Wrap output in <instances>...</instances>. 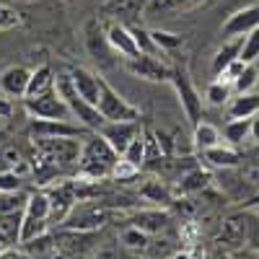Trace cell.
Listing matches in <instances>:
<instances>
[{
    "label": "cell",
    "instance_id": "obj_1",
    "mask_svg": "<svg viewBox=\"0 0 259 259\" xmlns=\"http://www.w3.org/2000/svg\"><path fill=\"white\" fill-rule=\"evenodd\" d=\"M117 153L112 150V145L106 143L99 133L89 135L85 143H80V158H78V177L80 179H104L112 174V166L117 163Z\"/></svg>",
    "mask_w": 259,
    "mask_h": 259
},
{
    "label": "cell",
    "instance_id": "obj_2",
    "mask_svg": "<svg viewBox=\"0 0 259 259\" xmlns=\"http://www.w3.org/2000/svg\"><path fill=\"white\" fill-rule=\"evenodd\" d=\"M117 215V210L106 200H78L60 226L70 231H99Z\"/></svg>",
    "mask_w": 259,
    "mask_h": 259
},
{
    "label": "cell",
    "instance_id": "obj_3",
    "mask_svg": "<svg viewBox=\"0 0 259 259\" xmlns=\"http://www.w3.org/2000/svg\"><path fill=\"white\" fill-rule=\"evenodd\" d=\"M55 91L62 96V101L68 104V109H70V114L73 117H78V122L85 127V130H101V124H104V117L99 114V109L94 104H89V101H83L78 94H75V89H73V83H70V75H57L55 78Z\"/></svg>",
    "mask_w": 259,
    "mask_h": 259
},
{
    "label": "cell",
    "instance_id": "obj_4",
    "mask_svg": "<svg viewBox=\"0 0 259 259\" xmlns=\"http://www.w3.org/2000/svg\"><path fill=\"white\" fill-rule=\"evenodd\" d=\"M96 109L104 117V122H138L140 109L133 106L127 99H122L104 78H99V101Z\"/></svg>",
    "mask_w": 259,
    "mask_h": 259
},
{
    "label": "cell",
    "instance_id": "obj_5",
    "mask_svg": "<svg viewBox=\"0 0 259 259\" xmlns=\"http://www.w3.org/2000/svg\"><path fill=\"white\" fill-rule=\"evenodd\" d=\"M24 109L31 119H70L73 117L68 104L62 101V96L55 89L34 99H24Z\"/></svg>",
    "mask_w": 259,
    "mask_h": 259
},
{
    "label": "cell",
    "instance_id": "obj_6",
    "mask_svg": "<svg viewBox=\"0 0 259 259\" xmlns=\"http://www.w3.org/2000/svg\"><path fill=\"white\" fill-rule=\"evenodd\" d=\"M50 197V223H62L68 218V212L78 202V184L75 182H57L47 189Z\"/></svg>",
    "mask_w": 259,
    "mask_h": 259
},
{
    "label": "cell",
    "instance_id": "obj_7",
    "mask_svg": "<svg viewBox=\"0 0 259 259\" xmlns=\"http://www.w3.org/2000/svg\"><path fill=\"white\" fill-rule=\"evenodd\" d=\"M171 83H174V89H177V96L182 101V109L187 114V119L192 124H197L202 119V96L197 94V89L192 85V80L187 78V73L182 70H171Z\"/></svg>",
    "mask_w": 259,
    "mask_h": 259
},
{
    "label": "cell",
    "instance_id": "obj_8",
    "mask_svg": "<svg viewBox=\"0 0 259 259\" xmlns=\"http://www.w3.org/2000/svg\"><path fill=\"white\" fill-rule=\"evenodd\" d=\"M249 239V223H246V215H228L221 223V231H218V246L228 254L244 249Z\"/></svg>",
    "mask_w": 259,
    "mask_h": 259
},
{
    "label": "cell",
    "instance_id": "obj_9",
    "mask_svg": "<svg viewBox=\"0 0 259 259\" xmlns=\"http://www.w3.org/2000/svg\"><path fill=\"white\" fill-rule=\"evenodd\" d=\"M99 239V231H70V228H62L60 233H55V244L62 254L68 256H83L89 254L96 246Z\"/></svg>",
    "mask_w": 259,
    "mask_h": 259
},
{
    "label": "cell",
    "instance_id": "obj_10",
    "mask_svg": "<svg viewBox=\"0 0 259 259\" xmlns=\"http://www.w3.org/2000/svg\"><path fill=\"white\" fill-rule=\"evenodd\" d=\"M127 70L138 75V78H145V80H168L171 78V68L158 60V55H138V57H130L127 60Z\"/></svg>",
    "mask_w": 259,
    "mask_h": 259
},
{
    "label": "cell",
    "instance_id": "obj_11",
    "mask_svg": "<svg viewBox=\"0 0 259 259\" xmlns=\"http://www.w3.org/2000/svg\"><path fill=\"white\" fill-rule=\"evenodd\" d=\"M96 133L112 145L117 156H122V150L130 145V140L140 135V124L138 122H104L101 130H96Z\"/></svg>",
    "mask_w": 259,
    "mask_h": 259
},
{
    "label": "cell",
    "instance_id": "obj_12",
    "mask_svg": "<svg viewBox=\"0 0 259 259\" xmlns=\"http://www.w3.org/2000/svg\"><path fill=\"white\" fill-rule=\"evenodd\" d=\"M104 36H106V41H109V47L117 50L124 60L140 55L135 39H133V31H130V26H124L122 21H112V24L104 29Z\"/></svg>",
    "mask_w": 259,
    "mask_h": 259
},
{
    "label": "cell",
    "instance_id": "obj_13",
    "mask_svg": "<svg viewBox=\"0 0 259 259\" xmlns=\"http://www.w3.org/2000/svg\"><path fill=\"white\" fill-rule=\"evenodd\" d=\"M31 135L39 138H80L83 130L70 124V119H34Z\"/></svg>",
    "mask_w": 259,
    "mask_h": 259
},
{
    "label": "cell",
    "instance_id": "obj_14",
    "mask_svg": "<svg viewBox=\"0 0 259 259\" xmlns=\"http://www.w3.org/2000/svg\"><path fill=\"white\" fill-rule=\"evenodd\" d=\"M259 26V6H249V8H241L236 11L223 26V34L231 39V36H246L249 31H254Z\"/></svg>",
    "mask_w": 259,
    "mask_h": 259
},
{
    "label": "cell",
    "instance_id": "obj_15",
    "mask_svg": "<svg viewBox=\"0 0 259 259\" xmlns=\"http://www.w3.org/2000/svg\"><path fill=\"white\" fill-rule=\"evenodd\" d=\"M68 75H70V83H73L75 94L83 101H89V104L96 106V101H99V78L91 70H85V68H73Z\"/></svg>",
    "mask_w": 259,
    "mask_h": 259
},
{
    "label": "cell",
    "instance_id": "obj_16",
    "mask_svg": "<svg viewBox=\"0 0 259 259\" xmlns=\"http://www.w3.org/2000/svg\"><path fill=\"white\" fill-rule=\"evenodd\" d=\"M127 223L130 226H138L140 231H145L150 236H156V233H163L168 228L171 218H168V212H163V210L156 207V210H140V212H135Z\"/></svg>",
    "mask_w": 259,
    "mask_h": 259
},
{
    "label": "cell",
    "instance_id": "obj_17",
    "mask_svg": "<svg viewBox=\"0 0 259 259\" xmlns=\"http://www.w3.org/2000/svg\"><path fill=\"white\" fill-rule=\"evenodd\" d=\"M29 70L26 68H8L3 75H0V89H3L6 96H13V99H21L26 96V85H29Z\"/></svg>",
    "mask_w": 259,
    "mask_h": 259
},
{
    "label": "cell",
    "instance_id": "obj_18",
    "mask_svg": "<svg viewBox=\"0 0 259 259\" xmlns=\"http://www.w3.org/2000/svg\"><path fill=\"white\" fill-rule=\"evenodd\" d=\"M210 184H212V177L207 174L205 168H200V166H194V168L184 171V174L179 177L177 192H179V194H200V192L210 189Z\"/></svg>",
    "mask_w": 259,
    "mask_h": 259
},
{
    "label": "cell",
    "instance_id": "obj_19",
    "mask_svg": "<svg viewBox=\"0 0 259 259\" xmlns=\"http://www.w3.org/2000/svg\"><path fill=\"white\" fill-rule=\"evenodd\" d=\"M202 156L215 168H236V166L241 163V153H239V150H236L233 145H223V143L202 150Z\"/></svg>",
    "mask_w": 259,
    "mask_h": 259
},
{
    "label": "cell",
    "instance_id": "obj_20",
    "mask_svg": "<svg viewBox=\"0 0 259 259\" xmlns=\"http://www.w3.org/2000/svg\"><path fill=\"white\" fill-rule=\"evenodd\" d=\"M254 114H259V91L236 94V99L228 106V117L231 119H251Z\"/></svg>",
    "mask_w": 259,
    "mask_h": 259
},
{
    "label": "cell",
    "instance_id": "obj_21",
    "mask_svg": "<svg viewBox=\"0 0 259 259\" xmlns=\"http://www.w3.org/2000/svg\"><path fill=\"white\" fill-rule=\"evenodd\" d=\"M55 89V75H52V68L50 65H41L36 68L31 75H29V85H26V99H34V96H41Z\"/></svg>",
    "mask_w": 259,
    "mask_h": 259
},
{
    "label": "cell",
    "instance_id": "obj_22",
    "mask_svg": "<svg viewBox=\"0 0 259 259\" xmlns=\"http://www.w3.org/2000/svg\"><path fill=\"white\" fill-rule=\"evenodd\" d=\"M241 41H244V36H231L226 45H223L218 52H215V57H212V73H215V75H218L223 68H228L233 60H239Z\"/></svg>",
    "mask_w": 259,
    "mask_h": 259
},
{
    "label": "cell",
    "instance_id": "obj_23",
    "mask_svg": "<svg viewBox=\"0 0 259 259\" xmlns=\"http://www.w3.org/2000/svg\"><path fill=\"white\" fill-rule=\"evenodd\" d=\"M140 197H145L148 202H153V205H171V202H174V194H171V189L161 179L145 182L140 187Z\"/></svg>",
    "mask_w": 259,
    "mask_h": 259
},
{
    "label": "cell",
    "instance_id": "obj_24",
    "mask_svg": "<svg viewBox=\"0 0 259 259\" xmlns=\"http://www.w3.org/2000/svg\"><path fill=\"white\" fill-rule=\"evenodd\" d=\"M192 140H194V148H197V150H207L212 145H221V133H218V127H212L210 122L200 119L197 124H194Z\"/></svg>",
    "mask_w": 259,
    "mask_h": 259
},
{
    "label": "cell",
    "instance_id": "obj_25",
    "mask_svg": "<svg viewBox=\"0 0 259 259\" xmlns=\"http://www.w3.org/2000/svg\"><path fill=\"white\" fill-rule=\"evenodd\" d=\"M85 47H89L91 55L96 57H106V47H109V41H106L99 21H89L85 24Z\"/></svg>",
    "mask_w": 259,
    "mask_h": 259
},
{
    "label": "cell",
    "instance_id": "obj_26",
    "mask_svg": "<svg viewBox=\"0 0 259 259\" xmlns=\"http://www.w3.org/2000/svg\"><path fill=\"white\" fill-rule=\"evenodd\" d=\"M21 249H24L26 254H31L34 259H45L47 254H52L57 249V244H55V236L47 231V233L36 236V239H31V241H24V244H21Z\"/></svg>",
    "mask_w": 259,
    "mask_h": 259
},
{
    "label": "cell",
    "instance_id": "obj_27",
    "mask_svg": "<svg viewBox=\"0 0 259 259\" xmlns=\"http://www.w3.org/2000/svg\"><path fill=\"white\" fill-rule=\"evenodd\" d=\"M119 241H122V246L130 249V251H148L150 233L140 231L138 226H127V228L119 233Z\"/></svg>",
    "mask_w": 259,
    "mask_h": 259
},
{
    "label": "cell",
    "instance_id": "obj_28",
    "mask_svg": "<svg viewBox=\"0 0 259 259\" xmlns=\"http://www.w3.org/2000/svg\"><path fill=\"white\" fill-rule=\"evenodd\" d=\"M24 215H29V218H39V221H50V197H47V192L29 194Z\"/></svg>",
    "mask_w": 259,
    "mask_h": 259
},
{
    "label": "cell",
    "instance_id": "obj_29",
    "mask_svg": "<svg viewBox=\"0 0 259 259\" xmlns=\"http://www.w3.org/2000/svg\"><path fill=\"white\" fill-rule=\"evenodd\" d=\"M21 221H24V212H3L0 215V233L6 236L8 244H18Z\"/></svg>",
    "mask_w": 259,
    "mask_h": 259
},
{
    "label": "cell",
    "instance_id": "obj_30",
    "mask_svg": "<svg viewBox=\"0 0 259 259\" xmlns=\"http://www.w3.org/2000/svg\"><path fill=\"white\" fill-rule=\"evenodd\" d=\"M47 231H50V221H39V218H29V215H24V221H21V233H18V244L31 241V239H36V236L47 233Z\"/></svg>",
    "mask_w": 259,
    "mask_h": 259
},
{
    "label": "cell",
    "instance_id": "obj_31",
    "mask_svg": "<svg viewBox=\"0 0 259 259\" xmlns=\"http://www.w3.org/2000/svg\"><path fill=\"white\" fill-rule=\"evenodd\" d=\"M249 127H251V119H231V122L223 127V138H226L231 145H241V143L249 138Z\"/></svg>",
    "mask_w": 259,
    "mask_h": 259
},
{
    "label": "cell",
    "instance_id": "obj_32",
    "mask_svg": "<svg viewBox=\"0 0 259 259\" xmlns=\"http://www.w3.org/2000/svg\"><path fill=\"white\" fill-rule=\"evenodd\" d=\"M122 158L127 163H133L135 168H140L145 163V138H143V130H140V135H135L133 140H130V145L122 150Z\"/></svg>",
    "mask_w": 259,
    "mask_h": 259
},
{
    "label": "cell",
    "instance_id": "obj_33",
    "mask_svg": "<svg viewBox=\"0 0 259 259\" xmlns=\"http://www.w3.org/2000/svg\"><path fill=\"white\" fill-rule=\"evenodd\" d=\"M145 0H106V8L119 18H133L143 11Z\"/></svg>",
    "mask_w": 259,
    "mask_h": 259
},
{
    "label": "cell",
    "instance_id": "obj_34",
    "mask_svg": "<svg viewBox=\"0 0 259 259\" xmlns=\"http://www.w3.org/2000/svg\"><path fill=\"white\" fill-rule=\"evenodd\" d=\"M26 200H29V194L24 192H0V215L3 212H24L26 207Z\"/></svg>",
    "mask_w": 259,
    "mask_h": 259
},
{
    "label": "cell",
    "instance_id": "obj_35",
    "mask_svg": "<svg viewBox=\"0 0 259 259\" xmlns=\"http://www.w3.org/2000/svg\"><path fill=\"white\" fill-rule=\"evenodd\" d=\"M256 57H259V26L244 36V41H241V52H239V60H241L244 65H251Z\"/></svg>",
    "mask_w": 259,
    "mask_h": 259
},
{
    "label": "cell",
    "instance_id": "obj_36",
    "mask_svg": "<svg viewBox=\"0 0 259 259\" xmlns=\"http://www.w3.org/2000/svg\"><path fill=\"white\" fill-rule=\"evenodd\" d=\"M259 85V73H256V68L254 65H246V68L241 70V75L233 80V91L236 94H249V91H254Z\"/></svg>",
    "mask_w": 259,
    "mask_h": 259
},
{
    "label": "cell",
    "instance_id": "obj_37",
    "mask_svg": "<svg viewBox=\"0 0 259 259\" xmlns=\"http://www.w3.org/2000/svg\"><path fill=\"white\" fill-rule=\"evenodd\" d=\"M130 31H133V39H135L140 55H161V50L156 47V41H153V36H150V31H145L140 26H130Z\"/></svg>",
    "mask_w": 259,
    "mask_h": 259
},
{
    "label": "cell",
    "instance_id": "obj_38",
    "mask_svg": "<svg viewBox=\"0 0 259 259\" xmlns=\"http://www.w3.org/2000/svg\"><path fill=\"white\" fill-rule=\"evenodd\" d=\"M231 91H233V85L231 83H223V80H215V83H210L207 85V101L212 104V106H221V104H226L228 99H231Z\"/></svg>",
    "mask_w": 259,
    "mask_h": 259
},
{
    "label": "cell",
    "instance_id": "obj_39",
    "mask_svg": "<svg viewBox=\"0 0 259 259\" xmlns=\"http://www.w3.org/2000/svg\"><path fill=\"white\" fill-rule=\"evenodd\" d=\"M150 36H153L158 50H177V47H182V41H184L179 34H171V31H150Z\"/></svg>",
    "mask_w": 259,
    "mask_h": 259
},
{
    "label": "cell",
    "instance_id": "obj_40",
    "mask_svg": "<svg viewBox=\"0 0 259 259\" xmlns=\"http://www.w3.org/2000/svg\"><path fill=\"white\" fill-rule=\"evenodd\" d=\"M138 174H140V168H135L133 163H127L124 158H122V161L117 158V163L112 166V177L119 179V182H130V179H135Z\"/></svg>",
    "mask_w": 259,
    "mask_h": 259
},
{
    "label": "cell",
    "instance_id": "obj_41",
    "mask_svg": "<svg viewBox=\"0 0 259 259\" xmlns=\"http://www.w3.org/2000/svg\"><path fill=\"white\" fill-rule=\"evenodd\" d=\"M21 189V174H16L13 168L0 171V192H18Z\"/></svg>",
    "mask_w": 259,
    "mask_h": 259
},
{
    "label": "cell",
    "instance_id": "obj_42",
    "mask_svg": "<svg viewBox=\"0 0 259 259\" xmlns=\"http://www.w3.org/2000/svg\"><path fill=\"white\" fill-rule=\"evenodd\" d=\"M244 68H246V65H244L241 60H233V62L228 65V68H223V70L218 73V80H223V83H231V85H233V80L241 75V70H244Z\"/></svg>",
    "mask_w": 259,
    "mask_h": 259
},
{
    "label": "cell",
    "instance_id": "obj_43",
    "mask_svg": "<svg viewBox=\"0 0 259 259\" xmlns=\"http://www.w3.org/2000/svg\"><path fill=\"white\" fill-rule=\"evenodd\" d=\"M18 24H21L18 13L11 11V8H6V6H0V31H3V29H11V26H18Z\"/></svg>",
    "mask_w": 259,
    "mask_h": 259
},
{
    "label": "cell",
    "instance_id": "obj_44",
    "mask_svg": "<svg viewBox=\"0 0 259 259\" xmlns=\"http://www.w3.org/2000/svg\"><path fill=\"white\" fill-rule=\"evenodd\" d=\"M0 259H34L31 254H26L24 249H16V246H3L0 249Z\"/></svg>",
    "mask_w": 259,
    "mask_h": 259
},
{
    "label": "cell",
    "instance_id": "obj_45",
    "mask_svg": "<svg viewBox=\"0 0 259 259\" xmlns=\"http://www.w3.org/2000/svg\"><path fill=\"white\" fill-rule=\"evenodd\" d=\"M228 259H259V251H254V249H249V251L239 249V251H233Z\"/></svg>",
    "mask_w": 259,
    "mask_h": 259
},
{
    "label": "cell",
    "instance_id": "obj_46",
    "mask_svg": "<svg viewBox=\"0 0 259 259\" xmlns=\"http://www.w3.org/2000/svg\"><path fill=\"white\" fill-rule=\"evenodd\" d=\"M249 135H251L254 140H259V114H254V117H251V127H249Z\"/></svg>",
    "mask_w": 259,
    "mask_h": 259
},
{
    "label": "cell",
    "instance_id": "obj_47",
    "mask_svg": "<svg viewBox=\"0 0 259 259\" xmlns=\"http://www.w3.org/2000/svg\"><path fill=\"white\" fill-rule=\"evenodd\" d=\"M8 114H11V104L6 99H0V119H6Z\"/></svg>",
    "mask_w": 259,
    "mask_h": 259
},
{
    "label": "cell",
    "instance_id": "obj_48",
    "mask_svg": "<svg viewBox=\"0 0 259 259\" xmlns=\"http://www.w3.org/2000/svg\"><path fill=\"white\" fill-rule=\"evenodd\" d=\"M168 259H192V254H189V251H174Z\"/></svg>",
    "mask_w": 259,
    "mask_h": 259
},
{
    "label": "cell",
    "instance_id": "obj_49",
    "mask_svg": "<svg viewBox=\"0 0 259 259\" xmlns=\"http://www.w3.org/2000/svg\"><path fill=\"white\" fill-rule=\"evenodd\" d=\"M256 205H259V194H254V197L246 202V207H256Z\"/></svg>",
    "mask_w": 259,
    "mask_h": 259
},
{
    "label": "cell",
    "instance_id": "obj_50",
    "mask_svg": "<svg viewBox=\"0 0 259 259\" xmlns=\"http://www.w3.org/2000/svg\"><path fill=\"white\" fill-rule=\"evenodd\" d=\"M205 259H228V256H221V254H210V256H205Z\"/></svg>",
    "mask_w": 259,
    "mask_h": 259
},
{
    "label": "cell",
    "instance_id": "obj_51",
    "mask_svg": "<svg viewBox=\"0 0 259 259\" xmlns=\"http://www.w3.org/2000/svg\"><path fill=\"white\" fill-rule=\"evenodd\" d=\"M65 3H75V0H65Z\"/></svg>",
    "mask_w": 259,
    "mask_h": 259
},
{
    "label": "cell",
    "instance_id": "obj_52",
    "mask_svg": "<svg viewBox=\"0 0 259 259\" xmlns=\"http://www.w3.org/2000/svg\"><path fill=\"white\" fill-rule=\"evenodd\" d=\"M0 249H3V244H0Z\"/></svg>",
    "mask_w": 259,
    "mask_h": 259
},
{
    "label": "cell",
    "instance_id": "obj_53",
    "mask_svg": "<svg viewBox=\"0 0 259 259\" xmlns=\"http://www.w3.org/2000/svg\"><path fill=\"white\" fill-rule=\"evenodd\" d=\"M0 127H3V124H0Z\"/></svg>",
    "mask_w": 259,
    "mask_h": 259
}]
</instances>
